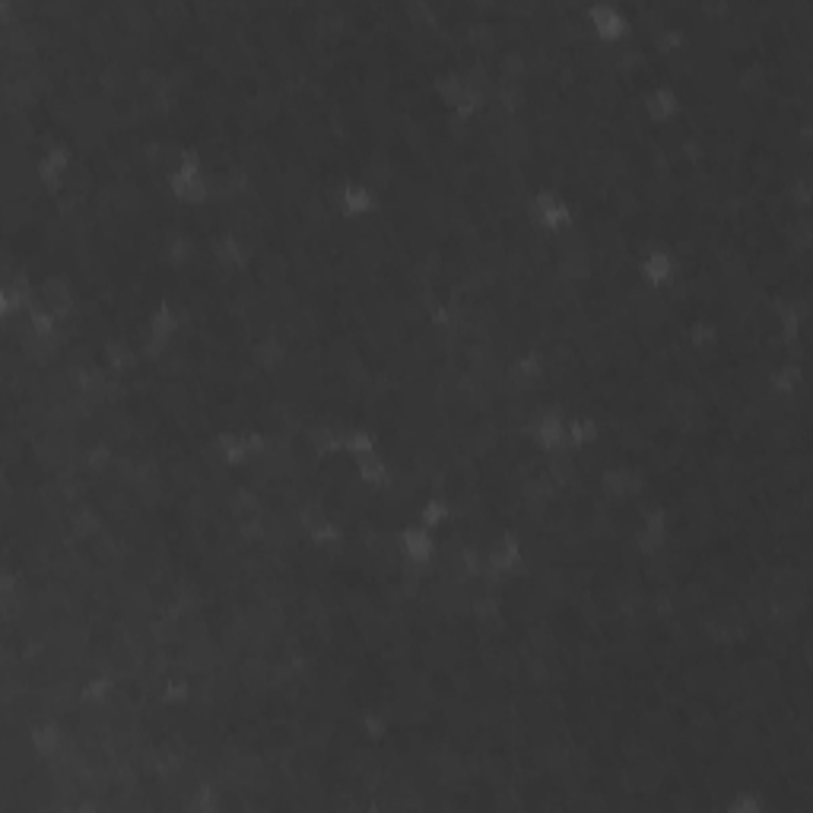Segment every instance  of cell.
<instances>
[{
  "instance_id": "obj_1",
  "label": "cell",
  "mask_w": 813,
  "mask_h": 813,
  "mask_svg": "<svg viewBox=\"0 0 813 813\" xmlns=\"http://www.w3.org/2000/svg\"><path fill=\"white\" fill-rule=\"evenodd\" d=\"M528 216H531V223L544 232H563L575 223L572 207L553 188L534 191V197L528 201Z\"/></svg>"
},
{
  "instance_id": "obj_2",
  "label": "cell",
  "mask_w": 813,
  "mask_h": 813,
  "mask_svg": "<svg viewBox=\"0 0 813 813\" xmlns=\"http://www.w3.org/2000/svg\"><path fill=\"white\" fill-rule=\"evenodd\" d=\"M585 20L601 42H620L629 32V16H626L623 4H610V0L607 4H588Z\"/></svg>"
},
{
  "instance_id": "obj_3",
  "label": "cell",
  "mask_w": 813,
  "mask_h": 813,
  "mask_svg": "<svg viewBox=\"0 0 813 813\" xmlns=\"http://www.w3.org/2000/svg\"><path fill=\"white\" fill-rule=\"evenodd\" d=\"M680 274V261L667 248H648L639 258V277L648 286H671Z\"/></svg>"
},
{
  "instance_id": "obj_4",
  "label": "cell",
  "mask_w": 813,
  "mask_h": 813,
  "mask_svg": "<svg viewBox=\"0 0 813 813\" xmlns=\"http://www.w3.org/2000/svg\"><path fill=\"white\" fill-rule=\"evenodd\" d=\"M534 445L544 451V455H563V451H572L569 439H566V417H563V413H544V417H537Z\"/></svg>"
},
{
  "instance_id": "obj_5",
  "label": "cell",
  "mask_w": 813,
  "mask_h": 813,
  "mask_svg": "<svg viewBox=\"0 0 813 813\" xmlns=\"http://www.w3.org/2000/svg\"><path fill=\"white\" fill-rule=\"evenodd\" d=\"M397 547H401V556L410 559V563L426 566L432 553H436V534L423 525H407L401 537H397Z\"/></svg>"
},
{
  "instance_id": "obj_6",
  "label": "cell",
  "mask_w": 813,
  "mask_h": 813,
  "mask_svg": "<svg viewBox=\"0 0 813 813\" xmlns=\"http://www.w3.org/2000/svg\"><path fill=\"white\" fill-rule=\"evenodd\" d=\"M337 207L343 216H350V220L366 216L375 207V191L366 182H343L337 191Z\"/></svg>"
}]
</instances>
